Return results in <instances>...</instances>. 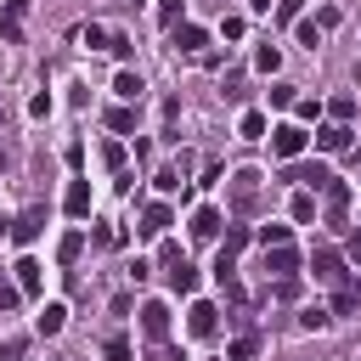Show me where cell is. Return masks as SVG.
Masks as SVG:
<instances>
[{"label": "cell", "instance_id": "obj_2", "mask_svg": "<svg viewBox=\"0 0 361 361\" xmlns=\"http://www.w3.org/2000/svg\"><path fill=\"white\" fill-rule=\"evenodd\" d=\"M141 333H147L152 344L169 338V305H164V299H147V305H141Z\"/></svg>", "mask_w": 361, "mask_h": 361}, {"label": "cell", "instance_id": "obj_8", "mask_svg": "<svg viewBox=\"0 0 361 361\" xmlns=\"http://www.w3.org/2000/svg\"><path fill=\"white\" fill-rule=\"evenodd\" d=\"M135 231H141V237H164V231H169V203H147Z\"/></svg>", "mask_w": 361, "mask_h": 361}, {"label": "cell", "instance_id": "obj_18", "mask_svg": "<svg viewBox=\"0 0 361 361\" xmlns=\"http://www.w3.org/2000/svg\"><path fill=\"white\" fill-rule=\"evenodd\" d=\"M102 361H135V350H130V338H124V333H113V338L102 344Z\"/></svg>", "mask_w": 361, "mask_h": 361}, {"label": "cell", "instance_id": "obj_20", "mask_svg": "<svg viewBox=\"0 0 361 361\" xmlns=\"http://www.w3.org/2000/svg\"><path fill=\"white\" fill-rule=\"evenodd\" d=\"M243 248H248V226H226V243H220V254H231V259H237Z\"/></svg>", "mask_w": 361, "mask_h": 361}, {"label": "cell", "instance_id": "obj_35", "mask_svg": "<svg viewBox=\"0 0 361 361\" xmlns=\"http://www.w3.org/2000/svg\"><path fill=\"white\" fill-rule=\"evenodd\" d=\"M152 180H158V192H175V186H180V169H158Z\"/></svg>", "mask_w": 361, "mask_h": 361}, {"label": "cell", "instance_id": "obj_10", "mask_svg": "<svg viewBox=\"0 0 361 361\" xmlns=\"http://www.w3.org/2000/svg\"><path fill=\"white\" fill-rule=\"evenodd\" d=\"M62 322H68V305H56V299H51V305L34 316V333H39V338H56V333H62Z\"/></svg>", "mask_w": 361, "mask_h": 361}, {"label": "cell", "instance_id": "obj_33", "mask_svg": "<svg viewBox=\"0 0 361 361\" xmlns=\"http://www.w3.org/2000/svg\"><path fill=\"white\" fill-rule=\"evenodd\" d=\"M299 39L316 51V39H322V23H305V17H299Z\"/></svg>", "mask_w": 361, "mask_h": 361}, {"label": "cell", "instance_id": "obj_12", "mask_svg": "<svg viewBox=\"0 0 361 361\" xmlns=\"http://www.w3.org/2000/svg\"><path fill=\"white\" fill-rule=\"evenodd\" d=\"M344 147H350V130L344 124H322L316 130V152H344Z\"/></svg>", "mask_w": 361, "mask_h": 361}, {"label": "cell", "instance_id": "obj_16", "mask_svg": "<svg viewBox=\"0 0 361 361\" xmlns=\"http://www.w3.org/2000/svg\"><path fill=\"white\" fill-rule=\"evenodd\" d=\"M169 288H175V293H192V288H197V271H192L186 259H175V265H169Z\"/></svg>", "mask_w": 361, "mask_h": 361}, {"label": "cell", "instance_id": "obj_19", "mask_svg": "<svg viewBox=\"0 0 361 361\" xmlns=\"http://www.w3.org/2000/svg\"><path fill=\"white\" fill-rule=\"evenodd\" d=\"M254 68H259V73H276V68H282V51H276V45L265 39V45L254 51Z\"/></svg>", "mask_w": 361, "mask_h": 361}, {"label": "cell", "instance_id": "obj_21", "mask_svg": "<svg viewBox=\"0 0 361 361\" xmlns=\"http://www.w3.org/2000/svg\"><path fill=\"white\" fill-rule=\"evenodd\" d=\"M79 248H85V231H68V237L56 243V259H62V265H73V259H79Z\"/></svg>", "mask_w": 361, "mask_h": 361}, {"label": "cell", "instance_id": "obj_17", "mask_svg": "<svg viewBox=\"0 0 361 361\" xmlns=\"http://www.w3.org/2000/svg\"><path fill=\"white\" fill-rule=\"evenodd\" d=\"M113 90H118L124 102H141V90H147V85H141V73H130V68H124V73L113 79Z\"/></svg>", "mask_w": 361, "mask_h": 361}, {"label": "cell", "instance_id": "obj_9", "mask_svg": "<svg viewBox=\"0 0 361 361\" xmlns=\"http://www.w3.org/2000/svg\"><path fill=\"white\" fill-rule=\"evenodd\" d=\"M39 231H45V209L34 203V209H23V214H17V226H11V237H17V243H34Z\"/></svg>", "mask_w": 361, "mask_h": 361}, {"label": "cell", "instance_id": "obj_30", "mask_svg": "<svg viewBox=\"0 0 361 361\" xmlns=\"http://www.w3.org/2000/svg\"><path fill=\"white\" fill-rule=\"evenodd\" d=\"M293 220H316V197H310V192L293 197Z\"/></svg>", "mask_w": 361, "mask_h": 361}, {"label": "cell", "instance_id": "obj_7", "mask_svg": "<svg viewBox=\"0 0 361 361\" xmlns=\"http://www.w3.org/2000/svg\"><path fill=\"white\" fill-rule=\"evenodd\" d=\"M310 271L322 282H344V254L338 248H322V254H310Z\"/></svg>", "mask_w": 361, "mask_h": 361}, {"label": "cell", "instance_id": "obj_5", "mask_svg": "<svg viewBox=\"0 0 361 361\" xmlns=\"http://www.w3.org/2000/svg\"><path fill=\"white\" fill-rule=\"evenodd\" d=\"M214 327H220V310H214L209 299H197V305L186 310V333H192V338H209Z\"/></svg>", "mask_w": 361, "mask_h": 361}, {"label": "cell", "instance_id": "obj_39", "mask_svg": "<svg viewBox=\"0 0 361 361\" xmlns=\"http://www.w3.org/2000/svg\"><path fill=\"white\" fill-rule=\"evenodd\" d=\"M344 259H361V231H355V237L344 243Z\"/></svg>", "mask_w": 361, "mask_h": 361}, {"label": "cell", "instance_id": "obj_22", "mask_svg": "<svg viewBox=\"0 0 361 361\" xmlns=\"http://www.w3.org/2000/svg\"><path fill=\"white\" fill-rule=\"evenodd\" d=\"M254 350H259V338H254V333H243V338H231V344H226V355H231V361H248Z\"/></svg>", "mask_w": 361, "mask_h": 361}, {"label": "cell", "instance_id": "obj_26", "mask_svg": "<svg viewBox=\"0 0 361 361\" xmlns=\"http://www.w3.org/2000/svg\"><path fill=\"white\" fill-rule=\"evenodd\" d=\"M254 186H259V175H254V169H243V175H237V203H243V209H248V197H254Z\"/></svg>", "mask_w": 361, "mask_h": 361}, {"label": "cell", "instance_id": "obj_28", "mask_svg": "<svg viewBox=\"0 0 361 361\" xmlns=\"http://www.w3.org/2000/svg\"><path fill=\"white\" fill-rule=\"evenodd\" d=\"M293 102H299L293 85H271V107H293Z\"/></svg>", "mask_w": 361, "mask_h": 361}, {"label": "cell", "instance_id": "obj_24", "mask_svg": "<svg viewBox=\"0 0 361 361\" xmlns=\"http://www.w3.org/2000/svg\"><path fill=\"white\" fill-rule=\"evenodd\" d=\"M327 322H333V310H322V305H305V316H299V327H310V333L327 327Z\"/></svg>", "mask_w": 361, "mask_h": 361}, {"label": "cell", "instance_id": "obj_41", "mask_svg": "<svg viewBox=\"0 0 361 361\" xmlns=\"http://www.w3.org/2000/svg\"><path fill=\"white\" fill-rule=\"evenodd\" d=\"M0 237H11V226H6V220H0Z\"/></svg>", "mask_w": 361, "mask_h": 361}, {"label": "cell", "instance_id": "obj_1", "mask_svg": "<svg viewBox=\"0 0 361 361\" xmlns=\"http://www.w3.org/2000/svg\"><path fill=\"white\" fill-rule=\"evenodd\" d=\"M305 141H310L305 124H276V130H271V152H276V158H299Z\"/></svg>", "mask_w": 361, "mask_h": 361}, {"label": "cell", "instance_id": "obj_29", "mask_svg": "<svg viewBox=\"0 0 361 361\" xmlns=\"http://www.w3.org/2000/svg\"><path fill=\"white\" fill-rule=\"evenodd\" d=\"M243 135L259 141V135H265V113H243Z\"/></svg>", "mask_w": 361, "mask_h": 361}, {"label": "cell", "instance_id": "obj_27", "mask_svg": "<svg viewBox=\"0 0 361 361\" xmlns=\"http://www.w3.org/2000/svg\"><path fill=\"white\" fill-rule=\"evenodd\" d=\"M259 243H265V248H282V243H288V226H276V220L259 226Z\"/></svg>", "mask_w": 361, "mask_h": 361}, {"label": "cell", "instance_id": "obj_13", "mask_svg": "<svg viewBox=\"0 0 361 361\" xmlns=\"http://www.w3.org/2000/svg\"><path fill=\"white\" fill-rule=\"evenodd\" d=\"M62 209H68L73 220H85V214H90V180H73L68 197H62Z\"/></svg>", "mask_w": 361, "mask_h": 361}, {"label": "cell", "instance_id": "obj_36", "mask_svg": "<svg viewBox=\"0 0 361 361\" xmlns=\"http://www.w3.org/2000/svg\"><path fill=\"white\" fill-rule=\"evenodd\" d=\"M276 23H299V0H276Z\"/></svg>", "mask_w": 361, "mask_h": 361}, {"label": "cell", "instance_id": "obj_32", "mask_svg": "<svg viewBox=\"0 0 361 361\" xmlns=\"http://www.w3.org/2000/svg\"><path fill=\"white\" fill-rule=\"evenodd\" d=\"M17 293H23V288H17L11 276H0V310H11V305H17Z\"/></svg>", "mask_w": 361, "mask_h": 361}, {"label": "cell", "instance_id": "obj_31", "mask_svg": "<svg viewBox=\"0 0 361 361\" xmlns=\"http://www.w3.org/2000/svg\"><path fill=\"white\" fill-rule=\"evenodd\" d=\"M147 361H180V350H175V344H169V338H158V344H152V355H147Z\"/></svg>", "mask_w": 361, "mask_h": 361}, {"label": "cell", "instance_id": "obj_34", "mask_svg": "<svg viewBox=\"0 0 361 361\" xmlns=\"http://www.w3.org/2000/svg\"><path fill=\"white\" fill-rule=\"evenodd\" d=\"M107 51H113V56H130L135 45H130V34H107Z\"/></svg>", "mask_w": 361, "mask_h": 361}, {"label": "cell", "instance_id": "obj_11", "mask_svg": "<svg viewBox=\"0 0 361 361\" xmlns=\"http://www.w3.org/2000/svg\"><path fill=\"white\" fill-rule=\"evenodd\" d=\"M265 271H271V276H293V271H299V254H293L288 243H282V248H265Z\"/></svg>", "mask_w": 361, "mask_h": 361}, {"label": "cell", "instance_id": "obj_6", "mask_svg": "<svg viewBox=\"0 0 361 361\" xmlns=\"http://www.w3.org/2000/svg\"><path fill=\"white\" fill-rule=\"evenodd\" d=\"M23 17H28V0H6V6H0V39H6V45L23 39Z\"/></svg>", "mask_w": 361, "mask_h": 361}, {"label": "cell", "instance_id": "obj_38", "mask_svg": "<svg viewBox=\"0 0 361 361\" xmlns=\"http://www.w3.org/2000/svg\"><path fill=\"white\" fill-rule=\"evenodd\" d=\"M23 350H28V338H6V344H0V355H6V361H17Z\"/></svg>", "mask_w": 361, "mask_h": 361}, {"label": "cell", "instance_id": "obj_40", "mask_svg": "<svg viewBox=\"0 0 361 361\" xmlns=\"http://www.w3.org/2000/svg\"><path fill=\"white\" fill-rule=\"evenodd\" d=\"M248 6H254V11H259V17H265V11H271V0H248Z\"/></svg>", "mask_w": 361, "mask_h": 361}, {"label": "cell", "instance_id": "obj_25", "mask_svg": "<svg viewBox=\"0 0 361 361\" xmlns=\"http://www.w3.org/2000/svg\"><path fill=\"white\" fill-rule=\"evenodd\" d=\"M107 124H113L118 135H130V130H135V113H130V107H113V113H107Z\"/></svg>", "mask_w": 361, "mask_h": 361}, {"label": "cell", "instance_id": "obj_23", "mask_svg": "<svg viewBox=\"0 0 361 361\" xmlns=\"http://www.w3.org/2000/svg\"><path fill=\"white\" fill-rule=\"evenodd\" d=\"M180 11H186V0H158V23H164V28H175V23H186Z\"/></svg>", "mask_w": 361, "mask_h": 361}, {"label": "cell", "instance_id": "obj_14", "mask_svg": "<svg viewBox=\"0 0 361 361\" xmlns=\"http://www.w3.org/2000/svg\"><path fill=\"white\" fill-rule=\"evenodd\" d=\"M11 271H17V288H23V293H39V276H45V271H39V259H17Z\"/></svg>", "mask_w": 361, "mask_h": 361}, {"label": "cell", "instance_id": "obj_4", "mask_svg": "<svg viewBox=\"0 0 361 361\" xmlns=\"http://www.w3.org/2000/svg\"><path fill=\"white\" fill-rule=\"evenodd\" d=\"M282 180H299V186H316V192H322V186H327L333 175H327V164H322V158H316V164H293V158H288Z\"/></svg>", "mask_w": 361, "mask_h": 361}, {"label": "cell", "instance_id": "obj_3", "mask_svg": "<svg viewBox=\"0 0 361 361\" xmlns=\"http://www.w3.org/2000/svg\"><path fill=\"white\" fill-rule=\"evenodd\" d=\"M169 45L186 51V56H197V51L209 45V28H197V23H175V28H169Z\"/></svg>", "mask_w": 361, "mask_h": 361}, {"label": "cell", "instance_id": "obj_15", "mask_svg": "<svg viewBox=\"0 0 361 361\" xmlns=\"http://www.w3.org/2000/svg\"><path fill=\"white\" fill-rule=\"evenodd\" d=\"M220 226H226V220H220V209H197V214H192V237H214Z\"/></svg>", "mask_w": 361, "mask_h": 361}, {"label": "cell", "instance_id": "obj_37", "mask_svg": "<svg viewBox=\"0 0 361 361\" xmlns=\"http://www.w3.org/2000/svg\"><path fill=\"white\" fill-rule=\"evenodd\" d=\"M102 158H107V169H118V164H124V147H118V141H107V147H102Z\"/></svg>", "mask_w": 361, "mask_h": 361}]
</instances>
